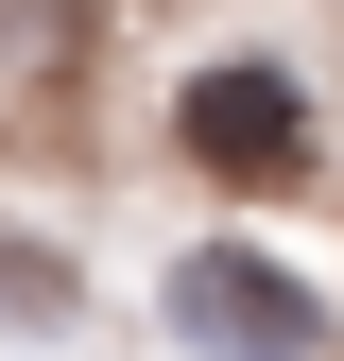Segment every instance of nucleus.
Instances as JSON below:
<instances>
[{"instance_id":"nucleus-2","label":"nucleus","mask_w":344,"mask_h":361,"mask_svg":"<svg viewBox=\"0 0 344 361\" xmlns=\"http://www.w3.org/2000/svg\"><path fill=\"white\" fill-rule=\"evenodd\" d=\"M172 138H190V172H224V190H276V172L310 155V86L276 52H207L172 86Z\"/></svg>"},{"instance_id":"nucleus-3","label":"nucleus","mask_w":344,"mask_h":361,"mask_svg":"<svg viewBox=\"0 0 344 361\" xmlns=\"http://www.w3.org/2000/svg\"><path fill=\"white\" fill-rule=\"evenodd\" d=\"M0 310H18V327H69V310H86V276H69L52 241H0Z\"/></svg>"},{"instance_id":"nucleus-1","label":"nucleus","mask_w":344,"mask_h":361,"mask_svg":"<svg viewBox=\"0 0 344 361\" xmlns=\"http://www.w3.org/2000/svg\"><path fill=\"white\" fill-rule=\"evenodd\" d=\"M172 327H190L207 361H344L327 344V293L276 276L258 241H190V258H172Z\"/></svg>"}]
</instances>
